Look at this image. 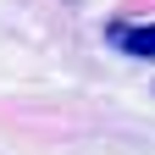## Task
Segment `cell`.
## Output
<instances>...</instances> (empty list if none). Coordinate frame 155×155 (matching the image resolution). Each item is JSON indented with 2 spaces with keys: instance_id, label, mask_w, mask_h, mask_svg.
<instances>
[{
  "instance_id": "obj_1",
  "label": "cell",
  "mask_w": 155,
  "mask_h": 155,
  "mask_svg": "<svg viewBox=\"0 0 155 155\" xmlns=\"http://www.w3.org/2000/svg\"><path fill=\"white\" fill-rule=\"evenodd\" d=\"M111 45L127 50L133 61H155V22L133 28V22H111Z\"/></svg>"
}]
</instances>
